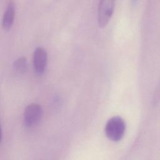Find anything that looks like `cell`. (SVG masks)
I'll list each match as a JSON object with an SVG mask.
<instances>
[{"label":"cell","mask_w":160,"mask_h":160,"mask_svg":"<svg viewBox=\"0 0 160 160\" xmlns=\"http://www.w3.org/2000/svg\"><path fill=\"white\" fill-rule=\"evenodd\" d=\"M48 61V54L46 49L42 47H38L33 53V67L37 74L44 73Z\"/></svg>","instance_id":"4"},{"label":"cell","mask_w":160,"mask_h":160,"mask_svg":"<svg viewBox=\"0 0 160 160\" xmlns=\"http://www.w3.org/2000/svg\"><path fill=\"white\" fill-rule=\"evenodd\" d=\"M42 116V108L38 103L32 102L28 104L24 111L23 122L27 128L37 125Z\"/></svg>","instance_id":"2"},{"label":"cell","mask_w":160,"mask_h":160,"mask_svg":"<svg viewBox=\"0 0 160 160\" xmlns=\"http://www.w3.org/2000/svg\"><path fill=\"white\" fill-rule=\"evenodd\" d=\"M16 12V5L13 1H9L6 10L2 16V27L6 30H9L14 22V16Z\"/></svg>","instance_id":"5"},{"label":"cell","mask_w":160,"mask_h":160,"mask_svg":"<svg viewBox=\"0 0 160 160\" xmlns=\"http://www.w3.org/2000/svg\"><path fill=\"white\" fill-rule=\"evenodd\" d=\"M126 122L119 116H114L107 121L104 131L106 136L113 141H119L124 136L126 131Z\"/></svg>","instance_id":"1"},{"label":"cell","mask_w":160,"mask_h":160,"mask_svg":"<svg viewBox=\"0 0 160 160\" xmlns=\"http://www.w3.org/2000/svg\"><path fill=\"white\" fill-rule=\"evenodd\" d=\"M28 61L24 57L18 58L15 60L13 64L14 69L19 73H23L26 72L28 69Z\"/></svg>","instance_id":"6"},{"label":"cell","mask_w":160,"mask_h":160,"mask_svg":"<svg viewBox=\"0 0 160 160\" xmlns=\"http://www.w3.org/2000/svg\"><path fill=\"white\" fill-rule=\"evenodd\" d=\"M114 8L113 0H102L98 7V22L99 27H104L109 22Z\"/></svg>","instance_id":"3"}]
</instances>
